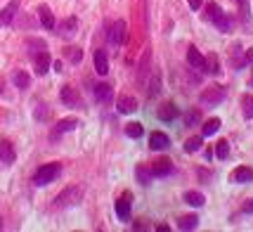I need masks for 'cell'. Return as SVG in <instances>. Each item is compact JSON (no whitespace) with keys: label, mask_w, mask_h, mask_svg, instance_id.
<instances>
[{"label":"cell","mask_w":253,"mask_h":232,"mask_svg":"<svg viewBox=\"0 0 253 232\" xmlns=\"http://www.w3.org/2000/svg\"><path fill=\"white\" fill-rule=\"evenodd\" d=\"M83 194H85L83 185H69V187H64V190L57 194L54 206H57V208H71V206H78L80 202H83Z\"/></svg>","instance_id":"cell-1"},{"label":"cell","mask_w":253,"mask_h":232,"mask_svg":"<svg viewBox=\"0 0 253 232\" xmlns=\"http://www.w3.org/2000/svg\"><path fill=\"white\" fill-rule=\"evenodd\" d=\"M59 173H62V166H59V164L40 166L38 171H36V176H33V185H38V187H43V185H50L52 180H57V178H59Z\"/></svg>","instance_id":"cell-2"},{"label":"cell","mask_w":253,"mask_h":232,"mask_svg":"<svg viewBox=\"0 0 253 232\" xmlns=\"http://www.w3.org/2000/svg\"><path fill=\"white\" fill-rule=\"evenodd\" d=\"M59 100H62L67 107H83V100H80L78 90L71 88V85H64V88L59 90Z\"/></svg>","instance_id":"cell-3"},{"label":"cell","mask_w":253,"mask_h":232,"mask_svg":"<svg viewBox=\"0 0 253 232\" xmlns=\"http://www.w3.org/2000/svg\"><path fill=\"white\" fill-rule=\"evenodd\" d=\"M223 97H225V88L211 85V88H206V90L201 93V102H203V104H220Z\"/></svg>","instance_id":"cell-4"},{"label":"cell","mask_w":253,"mask_h":232,"mask_svg":"<svg viewBox=\"0 0 253 232\" xmlns=\"http://www.w3.org/2000/svg\"><path fill=\"white\" fill-rule=\"evenodd\" d=\"M109 43L111 45H123L126 43V22L123 19L111 24V28H109Z\"/></svg>","instance_id":"cell-5"},{"label":"cell","mask_w":253,"mask_h":232,"mask_svg":"<svg viewBox=\"0 0 253 232\" xmlns=\"http://www.w3.org/2000/svg\"><path fill=\"white\" fill-rule=\"evenodd\" d=\"M50 64H52V59H50V52L48 50H43L38 55L33 57V67H36V74L38 76H45L48 71H50Z\"/></svg>","instance_id":"cell-6"},{"label":"cell","mask_w":253,"mask_h":232,"mask_svg":"<svg viewBox=\"0 0 253 232\" xmlns=\"http://www.w3.org/2000/svg\"><path fill=\"white\" fill-rule=\"evenodd\" d=\"M173 171V161L168 159V156H161V159H156L154 164H152V173L156 178H163V176H168Z\"/></svg>","instance_id":"cell-7"},{"label":"cell","mask_w":253,"mask_h":232,"mask_svg":"<svg viewBox=\"0 0 253 232\" xmlns=\"http://www.w3.org/2000/svg\"><path fill=\"white\" fill-rule=\"evenodd\" d=\"M95 100H97L100 104H109V102L114 100V90H111V85H109V83H100V85H95Z\"/></svg>","instance_id":"cell-8"},{"label":"cell","mask_w":253,"mask_h":232,"mask_svg":"<svg viewBox=\"0 0 253 232\" xmlns=\"http://www.w3.org/2000/svg\"><path fill=\"white\" fill-rule=\"evenodd\" d=\"M130 192H126L121 199H116V216H119L121 220H128L130 218Z\"/></svg>","instance_id":"cell-9"},{"label":"cell","mask_w":253,"mask_h":232,"mask_svg":"<svg viewBox=\"0 0 253 232\" xmlns=\"http://www.w3.org/2000/svg\"><path fill=\"white\" fill-rule=\"evenodd\" d=\"M149 147L154 152H163L171 147V137L166 135V133H152V137H149Z\"/></svg>","instance_id":"cell-10"},{"label":"cell","mask_w":253,"mask_h":232,"mask_svg":"<svg viewBox=\"0 0 253 232\" xmlns=\"http://www.w3.org/2000/svg\"><path fill=\"white\" fill-rule=\"evenodd\" d=\"M187 64L192 69H197V71H203V64H206V57L201 55L199 50L192 45L189 50H187Z\"/></svg>","instance_id":"cell-11"},{"label":"cell","mask_w":253,"mask_h":232,"mask_svg":"<svg viewBox=\"0 0 253 232\" xmlns=\"http://www.w3.org/2000/svg\"><path fill=\"white\" fill-rule=\"evenodd\" d=\"M149 71H152V52L147 50L142 55V59H140V64H137V83H145Z\"/></svg>","instance_id":"cell-12"},{"label":"cell","mask_w":253,"mask_h":232,"mask_svg":"<svg viewBox=\"0 0 253 232\" xmlns=\"http://www.w3.org/2000/svg\"><path fill=\"white\" fill-rule=\"evenodd\" d=\"M116 109H119L121 114H133V111L137 109V100H135L133 95H119Z\"/></svg>","instance_id":"cell-13"},{"label":"cell","mask_w":253,"mask_h":232,"mask_svg":"<svg viewBox=\"0 0 253 232\" xmlns=\"http://www.w3.org/2000/svg\"><path fill=\"white\" fill-rule=\"evenodd\" d=\"M76 26H78L76 17H69V19H64V22L59 24V36H62V38H74V36H76Z\"/></svg>","instance_id":"cell-14"},{"label":"cell","mask_w":253,"mask_h":232,"mask_svg":"<svg viewBox=\"0 0 253 232\" xmlns=\"http://www.w3.org/2000/svg\"><path fill=\"white\" fill-rule=\"evenodd\" d=\"M17 12H19V0H12V2L0 12V24H12L14 17H17Z\"/></svg>","instance_id":"cell-15"},{"label":"cell","mask_w":253,"mask_h":232,"mask_svg":"<svg viewBox=\"0 0 253 232\" xmlns=\"http://www.w3.org/2000/svg\"><path fill=\"white\" fill-rule=\"evenodd\" d=\"M95 71L100 76H107L109 74V59H107V52L104 50H97L95 52Z\"/></svg>","instance_id":"cell-16"},{"label":"cell","mask_w":253,"mask_h":232,"mask_svg":"<svg viewBox=\"0 0 253 232\" xmlns=\"http://www.w3.org/2000/svg\"><path fill=\"white\" fill-rule=\"evenodd\" d=\"M229 64L234 69H244L246 64H249V59H246V52H241L239 45H234V50L229 52Z\"/></svg>","instance_id":"cell-17"},{"label":"cell","mask_w":253,"mask_h":232,"mask_svg":"<svg viewBox=\"0 0 253 232\" xmlns=\"http://www.w3.org/2000/svg\"><path fill=\"white\" fill-rule=\"evenodd\" d=\"M38 14H40V24H43V28L52 31V28H54V14L50 12V7H48V5H40Z\"/></svg>","instance_id":"cell-18"},{"label":"cell","mask_w":253,"mask_h":232,"mask_svg":"<svg viewBox=\"0 0 253 232\" xmlns=\"http://www.w3.org/2000/svg\"><path fill=\"white\" fill-rule=\"evenodd\" d=\"M156 116H159L161 121H173L175 116H177V109H175V104H171V102H163L159 107V111H156Z\"/></svg>","instance_id":"cell-19"},{"label":"cell","mask_w":253,"mask_h":232,"mask_svg":"<svg viewBox=\"0 0 253 232\" xmlns=\"http://www.w3.org/2000/svg\"><path fill=\"white\" fill-rule=\"evenodd\" d=\"M135 176H137V182L140 185H149L152 182V178H154V173H152V166H147V164H140L137 168H135Z\"/></svg>","instance_id":"cell-20"},{"label":"cell","mask_w":253,"mask_h":232,"mask_svg":"<svg viewBox=\"0 0 253 232\" xmlns=\"http://www.w3.org/2000/svg\"><path fill=\"white\" fill-rule=\"evenodd\" d=\"M0 159H2V164H5V166L14 164L17 152H14V147L10 145V142H0Z\"/></svg>","instance_id":"cell-21"},{"label":"cell","mask_w":253,"mask_h":232,"mask_svg":"<svg viewBox=\"0 0 253 232\" xmlns=\"http://www.w3.org/2000/svg\"><path fill=\"white\" fill-rule=\"evenodd\" d=\"M185 204H189V206H194V208H199V206H203L206 204V197L201 194V192H197V190H189V192H185Z\"/></svg>","instance_id":"cell-22"},{"label":"cell","mask_w":253,"mask_h":232,"mask_svg":"<svg viewBox=\"0 0 253 232\" xmlns=\"http://www.w3.org/2000/svg\"><path fill=\"white\" fill-rule=\"evenodd\" d=\"M232 180H234V182H251L253 180V168L251 166H239V168L232 173Z\"/></svg>","instance_id":"cell-23"},{"label":"cell","mask_w":253,"mask_h":232,"mask_svg":"<svg viewBox=\"0 0 253 232\" xmlns=\"http://www.w3.org/2000/svg\"><path fill=\"white\" fill-rule=\"evenodd\" d=\"M74 128H78V119H76V116H69V119H62V121L57 123L54 133L59 135V133H69V130H74Z\"/></svg>","instance_id":"cell-24"},{"label":"cell","mask_w":253,"mask_h":232,"mask_svg":"<svg viewBox=\"0 0 253 232\" xmlns=\"http://www.w3.org/2000/svg\"><path fill=\"white\" fill-rule=\"evenodd\" d=\"M218 130H220V119H218V116H213V119H208V121L203 123L201 135L208 137V135H213V133H218Z\"/></svg>","instance_id":"cell-25"},{"label":"cell","mask_w":253,"mask_h":232,"mask_svg":"<svg viewBox=\"0 0 253 232\" xmlns=\"http://www.w3.org/2000/svg\"><path fill=\"white\" fill-rule=\"evenodd\" d=\"M215 26L220 28L223 33H229V31H232V26H234V22H232V17H229V14L223 12L218 19H215Z\"/></svg>","instance_id":"cell-26"},{"label":"cell","mask_w":253,"mask_h":232,"mask_svg":"<svg viewBox=\"0 0 253 232\" xmlns=\"http://www.w3.org/2000/svg\"><path fill=\"white\" fill-rule=\"evenodd\" d=\"M197 225H199V218L197 216H182V218L177 220V228L180 230H197Z\"/></svg>","instance_id":"cell-27"},{"label":"cell","mask_w":253,"mask_h":232,"mask_svg":"<svg viewBox=\"0 0 253 232\" xmlns=\"http://www.w3.org/2000/svg\"><path fill=\"white\" fill-rule=\"evenodd\" d=\"M220 14H223L220 5H218V2H208V5H206V14H203V19H206V22H213V24H215V19H218Z\"/></svg>","instance_id":"cell-28"},{"label":"cell","mask_w":253,"mask_h":232,"mask_svg":"<svg viewBox=\"0 0 253 232\" xmlns=\"http://www.w3.org/2000/svg\"><path fill=\"white\" fill-rule=\"evenodd\" d=\"M203 71H206V74H220V62H218V57H215V55H208V57H206Z\"/></svg>","instance_id":"cell-29"},{"label":"cell","mask_w":253,"mask_h":232,"mask_svg":"<svg viewBox=\"0 0 253 232\" xmlns=\"http://www.w3.org/2000/svg\"><path fill=\"white\" fill-rule=\"evenodd\" d=\"M28 83H31V78H28L26 71H14V85H17L19 90L28 88Z\"/></svg>","instance_id":"cell-30"},{"label":"cell","mask_w":253,"mask_h":232,"mask_svg":"<svg viewBox=\"0 0 253 232\" xmlns=\"http://www.w3.org/2000/svg\"><path fill=\"white\" fill-rule=\"evenodd\" d=\"M241 111L246 119H253V95H244L241 97Z\"/></svg>","instance_id":"cell-31"},{"label":"cell","mask_w":253,"mask_h":232,"mask_svg":"<svg viewBox=\"0 0 253 232\" xmlns=\"http://www.w3.org/2000/svg\"><path fill=\"white\" fill-rule=\"evenodd\" d=\"M142 133H145V128H142V123H128L126 126V135L128 137H142Z\"/></svg>","instance_id":"cell-32"},{"label":"cell","mask_w":253,"mask_h":232,"mask_svg":"<svg viewBox=\"0 0 253 232\" xmlns=\"http://www.w3.org/2000/svg\"><path fill=\"white\" fill-rule=\"evenodd\" d=\"M201 121V111L199 109H192L185 114V126L187 128H192V126H197V123Z\"/></svg>","instance_id":"cell-33"},{"label":"cell","mask_w":253,"mask_h":232,"mask_svg":"<svg viewBox=\"0 0 253 232\" xmlns=\"http://www.w3.org/2000/svg\"><path fill=\"white\" fill-rule=\"evenodd\" d=\"M239 2V12H241V22L249 24L251 22V7H249V0H237Z\"/></svg>","instance_id":"cell-34"},{"label":"cell","mask_w":253,"mask_h":232,"mask_svg":"<svg viewBox=\"0 0 253 232\" xmlns=\"http://www.w3.org/2000/svg\"><path fill=\"white\" fill-rule=\"evenodd\" d=\"M215 154H218V159H227V156H229V142H227V140H220V142L215 145Z\"/></svg>","instance_id":"cell-35"},{"label":"cell","mask_w":253,"mask_h":232,"mask_svg":"<svg viewBox=\"0 0 253 232\" xmlns=\"http://www.w3.org/2000/svg\"><path fill=\"white\" fill-rule=\"evenodd\" d=\"M201 150V137H189L185 142V152L187 154H194V152Z\"/></svg>","instance_id":"cell-36"},{"label":"cell","mask_w":253,"mask_h":232,"mask_svg":"<svg viewBox=\"0 0 253 232\" xmlns=\"http://www.w3.org/2000/svg\"><path fill=\"white\" fill-rule=\"evenodd\" d=\"M33 116H36V121H48V119H50V109H48V104H38L36 111H33Z\"/></svg>","instance_id":"cell-37"},{"label":"cell","mask_w":253,"mask_h":232,"mask_svg":"<svg viewBox=\"0 0 253 232\" xmlns=\"http://www.w3.org/2000/svg\"><path fill=\"white\" fill-rule=\"evenodd\" d=\"M67 57H69V62H71V64H78L80 59H83V50H80V48H69Z\"/></svg>","instance_id":"cell-38"},{"label":"cell","mask_w":253,"mask_h":232,"mask_svg":"<svg viewBox=\"0 0 253 232\" xmlns=\"http://www.w3.org/2000/svg\"><path fill=\"white\" fill-rule=\"evenodd\" d=\"M28 50H31V57H36L38 52L45 50V43L43 41H28Z\"/></svg>","instance_id":"cell-39"},{"label":"cell","mask_w":253,"mask_h":232,"mask_svg":"<svg viewBox=\"0 0 253 232\" xmlns=\"http://www.w3.org/2000/svg\"><path fill=\"white\" fill-rule=\"evenodd\" d=\"M159 93H161V81H159V76L154 74V78H152V88H149V97L159 95Z\"/></svg>","instance_id":"cell-40"},{"label":"cell","mask_w":253,"mask_h":232,"mask_svg":"<svg viewBox=\"0 0 253 232\" xmlns=\"http://www.w3.org/2000/svg\"><path fill=\"white\" fill-rule=\"evenodd\" d=\"M241 211H244V213H253V199H249V202H244V206H241Z\"/></svg>","instance_id":"cell-41"},{"label":"cell","mask_w":253,"mask_h":232,"mask_svg":"<svg viewBox=\"0 0 253 232\" xmlns=\"http://www.w3.org/2000/svg\"><path fill=\"white\" fill-rule=\"evenodd\" d=\"M187 2H189V7H192V10H199L201 7V0H187Z\"/></svg>","instance_id":"cell-42"},{"label":"cell","mask_w":253,"mask_h":232,"mask_svg":"<svg viewBox=\"0 0 253 232\" xmlns=\"http://www.w3.org/2000/svg\"><path fill=\"white\" fill-rule=\"evenodd\" d=\"M246 59H249V62H253V48H249V50H246Z\"/></svg>","instance_id":"cell-43"},{"label":"cell","mask_w":253,"mask_h":232,"mask_svg":"<svg viewBox=\"0 0 253 232\" xmlns=\"http://www.w3.org/2000/svg\"><path fill=\"white\" fill-rule=\"evenodd\" d=\"M0 93H2V78H0Z\"/></svg>","instance_id":"cell-44"},{"label":"cell","mask_w":253,"mask_h":232,"mask_svg":"<svg viewBox=\"0 0 253 232\" xmlns=\"http://www.w3.org/2000/svg\"><path fill=\"white\" fill-rule=\"evenodd\" d=\"M0 230H2V218H0Z\"/></svg>","instance_id":"cell-45"}]
</instances>
